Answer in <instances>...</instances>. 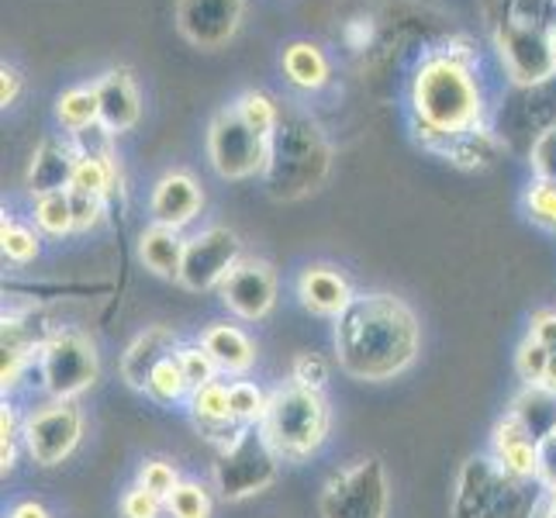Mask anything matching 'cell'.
<instances>
[{
	"instance_id": "cell-14",
	"label": "cell",
	"mask_w": 556,
	"mask_h": 518,
	"mask_svg": "<svg viewBox=\"0 0 556 518\" xmlns=\"http://www.w3.org/2000/svg\"><path fill=\"white\" fill-rule=\"evenodd\" d=\"M242 25V0H180L177 28L190 46L222 49Z\"/></svg>"
},
{
	"instance_id": "cell-7",
	"label": "cell",
	"mask_w": 556,
	"mask_h": 518,
	"mask_svg": "<svg viewBox=\"0 0 556 518\" xmlns=\"http://www.w3.org/2000/svg\"><path fill=\"white\" fill-rule=\"evenodd\" d=\"M101 374L98 350L76 329H55L38 342V377L52 401L80 397Z\"/></svg>"
},
{
	"instance_id": "cell-19",
	"label": "cell",
	"mask_w": 556,
	"mask_h": 518,
	"mask_svg": "<svg viewBox=\"0 0 556 518\" xmlns=\"http://www.w3.org/2000/svg\"><path fill=\"white\" fill-rule=\"evenodd\" d=\"M508 122H511L508 136L526 131L532 142L540 139L543 131L556 128V76H549V80L535 87H519V93H515V101L508 108Z\"/></svg>"
},
{
	"instance_id": "cell-47",
	"label": "cell",
	"mask_w": 556,
	"mask_h": 518,
	"mask_svg": "<svg viewBox=\"0 0 556 518\" xmlns=\"http://www.w3.org/2000/svg\"><path fill=\"white\" fill-rule=\"evenodd\" d=\"M529 336H532L535 342H543L549 353H556V312L549 308V312L532 315V329H529Z\"/></svg>"
},
{
	"instance_id": "cell-13",
	"label": "cell",
	"mask_w": 556,
	"mask_h": 518,
	"mask_svg": "<svg viewBox=\"0 0 556 518\" xmlns=\"http://www.w3.org/2000/svg\"><path fill=\"white\" fill-rule=\"evenodd\" d=\"M222 304L242 321H260L277 304V274L263 260H239L236 270L218 287Z\"/></svg>"
},
{
	"instance_id": "cell-18",
	"label": "cell",
	"mask_w": 556,
	"mask_h": 518,
	"mask_svg": "<svg viewBox=\"0 0 556 518\" xmlns=\"http://www.w3.org/2000/svg\"><path fill=\"white\" fill-rule=\"evenodd\" d=\"M190 415H194L198 429L211 439V443H218V450L225 443H232V439L245 429L232 418V408H228V383H222V380H211L204 388L190 391Z\"/></svg>"
},
{
	"instance_id": "cell-2",
	"label": "cell",
	"mask_w": 556,
	"mask_h": 518,
	"mask_svg": "<svg viewBox=\"0 0 556 518\" xmlns=\"http://www.w3.org/2000/svg\"><path fill=\"white\" fill-rule=\"evenodd\" d=\"M412 108L418 139L432 149H450L453 139L481 128V87L470 60L459 52H435L418 66L412 84Z\"/></svg>"
},
{
	"instance_id": "cell-28",
	"label": "cell",
	"mask_w": 556,
	"mask_h": 518,
	"mask_svg": "<svg viewBox=\"0 0 556 518\" xmlns=\"http://www.w3.org/2000/svg\"><path fill=\"white\" fill-rule=\"evenodd\" d=\"M446 156L456 166H464V169H484V166H491L497 160V139L484 128L467 131V136L453 139V146L446 149Z\"/></svg>"
},
{
	"instance_id": "cell-43",
	"label": "cell",
	"mask_w": 556,
	"mask_h": 518,
	"mask_svg": "<svg viewBox=\"0 0 556 518\" xmlns=\"http://www.w3.org/2000/svg\"><path fill=\"white\" fill-rule=\"evenodd\" d=\"M17 439H25V421H17L14 408L4 405V412H0V459H4V473L14 467Z\"/></svg>"
},
{
	"instance_id": "cell-50",
	"label": "cell",
	"mask_w": 556,
	"mask_h": 518,
	"mask_svg": "<svg viewBox=\"0 0 556 518\" xmlns=\"http://www.w3.org/2000/svg\"><path fill=\"white\" fill-rule=\"evenodd\" d=\"M8 518H52L46 505H38V502H22V505H14Z\"/></svg>"
},
{
	"instance_id": "cell-9",
	"label": "cell",
	"mask_w": 556,
	"mask_h": 518,
	"mask_svg": "<svg viewBox=\"0 0 556 518\" xmlns=\"http://www.w3.org/2000/svg\"><path fill=\"white\" fill-rule=\"evenodd\" d=\"M266 149H270V142L249 128L236 108L222 111L207 128V156L215 173L225 180H245L263 173Z\"/></svg>"
},
{
	"instance_id": "cell-38",
	"label": "cell",
	"mask_w": 556,
	"mask_h": 518,
	"mask_svg": "<svg viewBox=\"0 0 556 518\" xmlns=\"http://www.w3.org/2000/svg\"><path fill=\"white\" fill-rule=\"evenodd\" d=\"M549 359L553 353L546 350L543 342H535L532 336L519 345V353H515V367H519V377L529 383H543L546 380V370H549Z\"/></svg>"
},
{
	"instance_id": "cell-5",
	"label": "cell",
	"mask_w": 556,
	"mask_h": 518,
	"mask_svg": "<svg viewBox=\"0 0 556 518\" xmlns=\"http://www.w3.org/2000/svg\"><path fill=\"white\" fill-rule=\"evenodd\" d=\"M260 429L280 459H291V464L308 459L329 435V401L321 397V391L287 383L266 401Z\"/></svg>"
},
{
	"instance_id": "cell-23",
	"label": "cell",
	"mask_w": 556,
	"mask_h": 518,
	"mask_svg": "<svg viewBox=\"0 0 556 518\" xmlns=\"http://www.w3.org/2000/svg\"><path fill=\"white\" fill-rule=\"evenodd\" d=\"M201 345L211 353V359L218 363L222 374H249L256 363V345L249 339L239 325H228V321H215L211 329L201 336Z\"/></svg>"
},
{
	"instance_id": "cell-48",
	"label": "cell",
	"mask_w": 556,
	"mask_h": 518,
	"mask_svg": "<svg viewBox=\"0 0 556 518\" xmlns=\"http://www.w3.org/2000/svg\"><path fill=\"white\" fill-rule=\"evenodd\" d=\"M515 4H519V0H481V11H484V17H488L491 31H494L497 25H505V22H508L511 11H515Z\"/></svg>"
},
{
	"instance_id": "cell-4",
	"label": "cell",
	"mask_w": 556,
	"mask_h": 518,
	"mask_svg": "<svg viewBox=\"0 0 556 518\" xmlns=\"http://www.w3.org/2000/svg\"><path fill=\"white\" fill-rule=\"evenodd\" d=\"M540 481L508 473L494 456H470L456 477L453 518H535Z\"/></svg>"
},
{
	"instance_id": "cell-45",
	"label": "cell",
	"mask_w": 556,
	"mask_h": 518,
	"mask_svg": "<svg viewBox=\"0 0 556 518\" xmlns=\"http://www.w3.org/2000/svg\"><path fill=\"white\" fill-rule=\"evenodd\" d=\"M70 204H73V225L76 232H87L101 222L104 215V198H93V194H84V190H70Z\"/></svg>"
},
{
	"instance_id": "cell-25",
	"label": "cell",
	"mask_w": 556,
	"mask_h": 518,
	"mask_svg": "<svg viewBox=\"0 0 556 518\" xmlns=\"http://www.w3.org/2000/svg\"><path fill=\"white\" fill-rule=\"evenodd\" d=\"M283 73L301 90H318L329 84V60L312 42H291L283 49Z\"/></svg>"
},
{
	"instance_id": "cell-20",
	"label": "cell",
	"mask_w": 556,
	"mask_h": 518,
	"mask_svg": "<svg viewBox=\"0 0 556 518\" xmlns=\"http://www.w3.org/2000/svg\"><path fill=\"white\" fill-rule=\"evenodd\" d=\"M491 456L502 464L508 473L522 477V481H535V435L519 415H505L494 426V443Z\"/></svg>"
},
{
	"instance_id": "cell-36",
	"label": "cell",
	"mask_w": 556,
	"mask_h": 518,
	"mask_svg": "<svg viewBox=\"0 0 556 518\" xmlns=\"http://www.w3.org/2000/svg\"><path fill=\"white\" fill-rule=\"evenodd\" d=\"M0 245H4V256L17 266H25L38 256V236L28 225H17L11 218H4V225H0Z\"/></svg>"
},
{
	"instance_id": "cell-34",
	"label": "cell",
	"mask_w": 556,
	"mask_h": 518,
	"mask_svg": "<svg viewBox=\"0 0 556 518\" xmlns=\"http://www.w3.org/2000/svg\"><path fill=\"white\" fill-rule=\"evenodd\" d=\"M236 111L245 118V125L253 128V131H260V136L270 142V136H274V128H277V122H280V108L266 98V93H245V98H239V104H236Z\"/></svg>"
},
{
	"instance_id": "cell-37",
	"label": "cell",
	"mask_w": 556,
	"mask_h": 518,
	"mask_svg": "<svg viewBox=\"0 0 556 518\" xmlns=\"http://www.w3.org/2000/svg\"><path fill=\"white\" fill-rule=\"evenodd\" d=\"M526 211L529 218L546 228V232H556V184L553 180H535L526 190Z\"/></svg>"
},
{
	"instance_id": "cell-27",
	"label": "cell",
	"mask_w": 556,
	"mask_h": 518,
	"mask_svg": "<svg viewBox=\"0 0 556 518\" xmlns=\"http://www.w3.org/2000/svg\"><path fill=\"white\" fill-rule=\"evenodd\" d=\"M55 118H60L63 128H70L73 136L84 128L101 125V101H98V90L93 87H73L66 90L60 101H55Z\"/></svg>"
},
{
	"instance_id": "cell-29",
	"label": "cell",
	"mask_w": 556,
	"mask_h": 518,
	"mask_svg": "<svg viewBox=\"0 0 556 518\" xmlns=\"http://www.w3.org/2000/svg\"><path fill=\"white\" fill-rule=\"evenodd\" d=\"M114 156H80L76 152V169H73V184L70 190H84L93 198H108L114 187Z\"/></svg>"
},
{
	"instance_id": "cell-42",
	"label": "cell",
	"mask_w": 556,
	"mask_h": 518,
	"mask_svg": "<svg viewBox=\"0 0 556 518\" xmlns=\"http://www.w3.org/2000/svg\"><path fill=\"white\" fill-rule=\"evenodd\" d=\"M291 377L298 388H308V391H321L325 380H329V367H325V359L315 356V353H301L291 367Z\"/></svg>"
},
{
	"instance_id": "cell-10",
	"label": "cell",
	"mask_w": 556,
	"mask_h": 518,
	"mask_svg": "<svg viewBox=\"0 0 556 518\" xmlns=\"http://www.w3.org/2000/svg\"><path fill=\"white\" fill-rule=\"evenodd\" d=\"M549 25H526V22H505L494 28V42L502 52V63L515 87H535L556 76Z\"/></svg>"
},
{
	"instance_id": "cell-46",
	"label": "cell",
	"mask_w": 556,
	"mask_h": 518,
	"mask_svg": "<svg viewBox=\"0 0 556 518\" xmlns=\"http://www.w3.org/2000/svg\"><path fill=\"white\" fill-rule=\"evenodd\" d=\"M25 363H28L25 350H4V367H0V383H4V391H14L17 383H22Z\"/></svg>"
},
{
	"instance_id": "cell-11",
	"label": "cell",
	"mask_w": 556,
	"mask_h": 518,
	"mask_svg": "<svg viewBox=\"0 0 556 518\" xmlns=\"http://www.w3.org/2000/svg\"><path fill=\"white\" fill-rule=\"evenodd\" d=\"M84 415L73 401H49L25 418V450L38 467H60L80 446Z\"/></svg>"
},
{
	"instance_id": "cell-52",
	"label": "cell",
	"mask_w": 556,
	"mask_h": 518,
	"mask_svg": "<svg viewBox=\"0 0 556 518\" xmlns=\"http://www.w3.org/2000/svg\"><path fill=\"white\" fill-rule=\"evenodd\" d=\"M543 388L556 391V353H553V359H549V370H546V380H543Z\"/></svg>"
},
{
	"instance_id": "cell-15",
	"label": "cell",
	"mask_w": 556,
	"mask_h": 518,
	"mask_svg": "<svg viewBox=\"0 0 556 518\" xmlns=\"http://www.w3.org/2000/svg\"><path fill=\"white\" fill-rule=\"evenodd\" d=\"M201 204H204V194H201V184L190 177V173H166V177L156 184L149 198V215H152V225H166V228H184L201 215Z\"/></svg>"
},
{
	"instance_id": "cell-24",
	"label": "cell",
	"mask_w": 556,
	"mask_h": 518,
	"mask_svg": "<svg viewBox=\"0 0 556 518\" xmlns=\"http://www.w3.org/2000/svg\"><path fill=\"white\" fill-rule=\"evenodd\" d=\"M184 249H187V239L177 228H166V225H149L139 239V256L156 277H180Z\"/></svg>"
},
{
	"instance_id": "cell-16",
	"label": "cell",
	"mask_w": 556,
	"mask_h": 518,
	"mask_svg": "<svg viewBox=\"0 0 556 518\" xmlns=\"http://www.w3.org/2000/svg\"><path fill=\"white\" fill-rule=\"evenodd\" d=\"M298 298L312 315L339 318L350 308V301L356 294L350 291V280L342 277L336 266H308V270L298 277Z\"/></svg>"
},
{
	"instance_id": "cell-26",
	"label": "cell",
	"mask_w": 556,
	"mask_h": 518,
	"mask_svg": "<svg viewBox=\"0 0 556 518\" xmlns=\"http://www.w3.org/2000/svg\"><path fill=\"white\" fill-rule=\"evenodd\" d=\"M511 415H519L529 426V432L535 435V443H540L543 435L556 429V391L543 388V383H532V388L511 405Z\"/></svg>"
},
{
	"instance_id": "cell-32",
	"label": "cell",
	"mask_w": 556,
	"mask_h": 518,
	"mask_svg": "<svg viewBox=\"0 0 556 518\" xmlns=\"http://www.w3.org/2000/svg\"><path fill=\"white\" fill-rule=\"evenodd\" d=\"M266 401L270 397H266L256 383H249V380L228 383V408H232V418L239 426H260L266 415Z\"/></svg>"
},
{
	"instance_id": "cell-53",
	"label": "cell",
	"mask_w": 556,
	"mask_h": 518,
	"mask_svg": "<svg viewBox=\"0 0 556 518\" xmlns=\"http://www.w3.org/2000/svg\"><path fill=\"white\" fill-rule=\"evenodd\" d=\"M549 42H553V60H556V25H553V31H549Z\"/></svg>"
},
{
	"instance_id": "cell-33",
	"label": "cell",
	"mask_w": 556,
	"mask_h": 518,
	"mask_svg": "<svg viewBox=\"0 0 556 518\" xmlns=\"http://www.w3.org/2000/svg\"><path fill=\"white\" fill-rule=\"evenodd\" d=\"M166 515L169 518H211V494L194 481H180L174 494L166 497Z\"/></svg>"
},
{
	"instance_id": "cell-17",
	"label": "cell",
	"mask_w": 556,
	"mask_h": 518,
	"mask_svg": "<svg viewBox=\"0 0 556 518\" xmlns=\"http://www.w3.org/2000/svg\"><path fill=\"white\" fill-rule=\"evenodd\" d=\"M177 350H180L177 336H174V329H166V325H152V329L139 332L136 342H131L125 350V356H122L125 383H128V388H136V391H146L149 374L156 370L166 356H174Z\"/></svg>"
},
{
	"instance_id": "cell-12",
	"label": "cell",
	"mask_w": 556,
	"mask_h": 518,
	"mask_svg": "<svg viewBox=\"0 0 556 518\" xmlns=\"http://www.w3.org/2000/svg\"><path fill=\"white\" fill-rule=\"evenodd\" d=\"M242 260V242L232 228H204L194 239H187L184 249V266H180V283L187 291H215L225 283V277L236 270Z\"/></svg>"
},
{
	"instance_id": "cell-31",
	"label": "cell",
	"mask_w": 556,
	"mask_h": 518,
	"mask_svg": "<svg viewBox=\"0 0 556 518\" xmlns=\"http://www.w3.org/2000/svg\"><path fill=\"white\" fill-rule=\"evenodd\" d=\"M187 391H190V383H187V377L180 370L177 353L166 356L160 367L149 374V383H146V394L152 401H160V405H174V401H180Z\"/></svg>"
},
{
	"instance_id": "cell-30",
	"label": "cell",
	"mask_w": 556,
	"mask_h": 518,
	"mask_svg": "<svg viewBox=\"0 0 556 518\" xmlns=\"http://www.w3.org/2000/svg\"><path fill=\"white\" fill-rule=\"evenodd\" d=\"M35 225L42 228L46 236H70V232H76L70 190H55V194L38 198L35 201Z\"/></svg>"
},
{
	"instance_id": "cell-8",
	"label": "cell",
	"mask_w": 556,
	"mask_h": 518,
	"mask_svg": "<svg viewBox=\"0 0 556 518\" xmlns=\"http://www.w3.org/2000/svg\"><path fill=\"white\" fill-rule=\"evenodd\" d=\"M388 508L391 484L377 456H363L346 470L332 473L318 497L321 518H388Z\"/></svg>"
},
{
	"instance_id": "cell-41",
	"label": "cell",
	"mask_w": 556,
	"mask_h": 518,
	"mask_svg": "<svg viewBox=\"0 0 556 518\" xmlns=\"http://www.w3.org/2000/svg\"><path fill=\"white\" fill-rule=\"evenodd\" d=\"M529 163L535 173H540V180L556 184V128L543 131V136L529 146Z\"/></svg>"
},
{
	"instance_id": "cell-1",
	"label": "cell",
	"mask_w": 556,
	"mask_h": 518,
	"mask_svg": "<svg viewBox=\"0 0 556 518\" xmlns=\"http://www.w3.org/2000/svg\"><path fill=\"white\" fill-rule=\"evenodd\" d=\"M421 345L418 318L394 294H356L336 318V359L356 380L405 374Z\"/></svg>"
},
{
	"instance_id": "cell-21",
	"label": "cell",
	"mask_w": 556,
	"mask_h": 518,
	"mask_svg": "<svg viewBox=\"0 0 556 518\" xmlns=\"http://www.w3.org/2000/svg\"><path fill=\"white\" fill-rule=\"evenodd\" d=\"M101 101V125L108 131H128L139 122L142 104H139V90L131 84L128 70H111L101 76V84L93 87Z\"/></svg>"
},
{
	"instance_id": "cell-22",
	"label": "cell",
	"mask_w": 556,
	"mask_h": 518,
	"mask_svg": "<svg viewBox=\"0 0 556 518\" xmlns=\"http://www.w3.org/2000/svg\"><path fill=\"white\" fill-rule=\"evenodd\" d=\"M73 169H76V146L66 142H42L38 152L31 156L28 166V190L35 198L42 194H55V190H70L73 184Z\"/></svg>"
},
{
	"instance_id": "cell-51",
	"label": "cell",
	"mask_w": 556,
	"mask_h": 518,
	"mask_svg": "<svg viewBox=\"0 0 556 518\" xmlns=\"http://www.w3.org/2000/svg\"><path fill=\"white\" fill-rule=\"evenodd\" d=\"M540 518H556V491L546 494V502H543V508H540Z\"/></svg>"
},
{
	"instance_id": "cell-35",
	"label": "cell",
	"mask_w": 556,
	"mask_h": 518,
	"mask_svg": "<svg viewBox=\"0 0 556 518\" xmlns=\"http://www.w3.org/2000/svg\"><path fill=\"white\" fill-rule=\"evenodd\" d=\"M177 359H180V370H184V377H187V383H190V391H198V388H204V383H211V380H218V363L211 359V353L204 350L201 342H194V345H180L177 350Z\"/></svg>"
},
{
	"instance_id": "cell-6",
	"label": "cell",
	"mask_w": 556,
	"mask_h": 518,
	"mask_svg": "<svg viewBox=\"0 0 556 518\" xmlns=\"http://www.w3.org/2000/svg\"><path fill=\"white\" fill-rule=\"evenodd\" d=\"M283 459L270 446L260 426H245L232 443H225L215 459V488L225 502H242V497L270 488L277 481Z\"/></svg>"
},
{
	"instance_id": "cell-49",
	"label": "cell",
	"mask_w": 556,
	"mask_h": 518,
	"mask_svg": "<svg viewBox=\"0 0 556 518\" xmlns=\"http://www.w3.org/2000/svg\"><path fill=\"white\" fill-rule=\"evenodd\" d=\"M17 93H22V76H17V70L4 66L0 70V104L11 108L17 101Z\"/></svg>"
},
{
	"instance_id": "cell-44",
	"label": "cell",
	"mask_w": 556,
	"mask_h": 518,
	"mask_svg": "<svg viewBox=\"0 0 556 518\" xmlns=\"http://www.w3.org/2000/svg\"><path fill=\"white\" fill-rule=\"evenodd\" d=\"M535 481L543 491H556V429L535 443Z\"/></svg>"
},
{
	"instance_id": "cell-3",
	"label": "cell",
	"mask_w": 556,
	"mask_h": 518,
	"mask_svg": "<svg viewBox=\"0 0 556 518\" xmlns=\"http://www.w3.org/2000/svg\"><path fill=\"white\" fill-rule=\"evenodd\" d=\"M332 152L325 142L321 128L301 111L280 108V122L270 136V149H266V166H263V184L266 194L277 201H298L312 194L329 177Z\"/></svg>"
},
{
	"instance_id": "cell-40",
	"label": "cell",
	"mask_w": 556,
	"mask_h": 518,
	"mask_svg": "<svg viewBox=\"0 0 556 518\" xmlns=\"http://www.w3.org/2000/svg\"><path fill=\"white\" fill-rule=\"evenodd\" d=\"M163 511H166V497L146 491L142 484L122 494V518H163Z\"/></svg>"
},
{
	"instance_id": "cell-39",
	"label": "cell",
	"mask_w": 556,
	"mask_h": 518,
	"mask_svg": "<svg viewBox=\"0 0 556 518\" xmlns=\"http://www.w3.org/2000/svg\"><path fill=\"white\" fill-rule=\"evenodd\" d=\"M139 484L152 494L169 497L174 488L180 484V477H177V467L169 464V459H146L142 470H139Z\"/></svg>"
}]
</instances>
